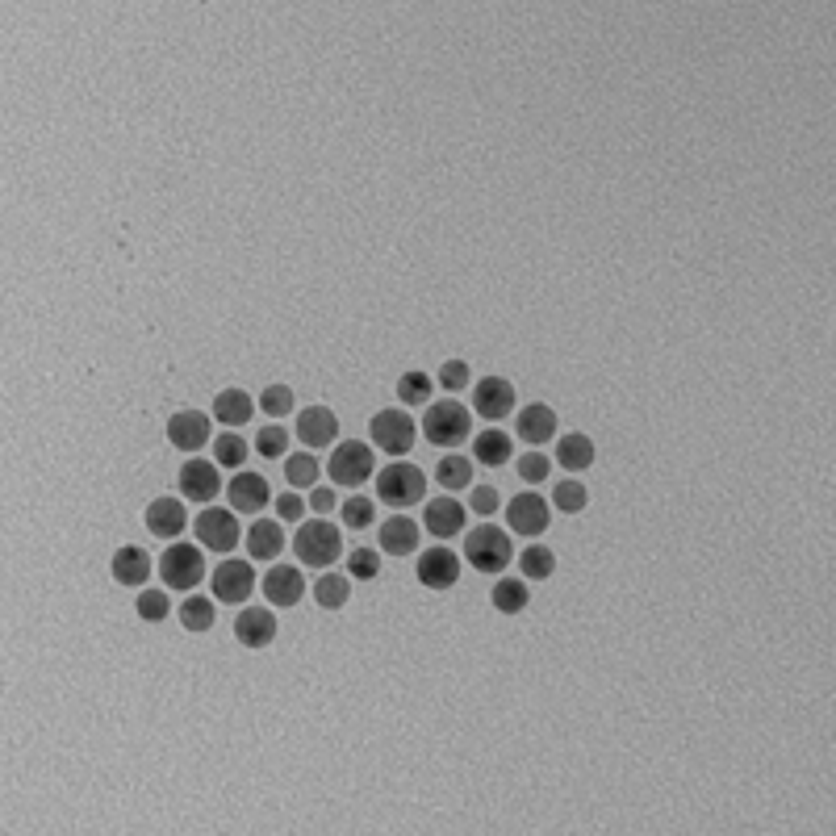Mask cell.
Instances as JSON below:
<instances>
[{"label":"cell","instance_id":"cell-9","mask_svg":"<svg viewBox=\"0 0 836 836\" xmlns=\"http://www.w3.org/2000/svg\"><path fill=\"white\" fill-rule=\"evenodd\" d=\"M552 523V502H544L540 494H519L506 502V527L515 531V536H544Z\"/></svg>","mask_w":836,"mask_h":836},{"label":"cell","instance_id":"cell-28","mask_svg":"<svg viewBox=\"0 0 836 836\" xmlns=\"http://www.w3.org/2000/svg\"><path fill=\"white\" fill-rule=\"evenodd\" d=\"M218 619V602L214 598H201V594H189L180 602V627L184 632H209Z\"/></svg>","mask_w":836,"mask_h":836},{"label":"cell","instance_id":"cell-16","mask_svg":"<svg viewBox=\"0 0 836 836\" xmlns=\"http://www.w3.org/2000/svg\"><path fill=\"white\" fill-rule=\"evenodd\" d=\"M168 444L180 452H201L209 444V418L201 410H180L168 418Z\"/></svg>","mask_w":836,"mask_h":836},{"label":"cell","instance_id":"cell-14","mask_svg":"<svg viewBox=\"0 0 836 836\" xmlns=\"http://www.w3.org/2000/svg\"><path fill=\"white\" fill-rule=\"evenodd\" d=\"M226 498L235 515H260V510L272 502V490L260 473H235V481L226 485Z\"/></svg>","mask_w":836,"mask_h":836},{"label":"cell","instance_id":"cell-23","mask_svg":"<svg viewBox=\"0 0 836 836\" xmlns=\"http://www.w3.org/2000/svg\"><path fill=\"white\" fill-rule=\"evenodd\" d=\"M243 540H247L251 561H276L281 548H285V531H281V523H276V519H255Z\"/></svg>","mask_w":836,"mask_h":836},{"label":"cell","instance_id":"cell-38","mask_svg":"<svg viewBox=\"0 0 836 836\" xmlns=\"http://www.w3.org/2000/svg\"><path fill=\"white\" fill-rule=\"evenodd\" d=\"M289 439H293V435H289L285 427L272 423V427H264L260 435H255V452H260L264 460H281V456H289Z\"/></svg>","mask_w":836,"mask_h":836},{"label":"cell","instance_id":"cell-10","mask_svg":"<svg viewBox=\"0 0 836 836\" xmlns=\"http://www.w3.org/2000/svg\"><path fill=\"white\" fill-rule=\"evenodd\" d=\"M209 590H214V602H247L255 590V569L251 561H222L214 573H209Z\"/></svg>","mask_w":836,"mask_h":836},{"label":"cell","instance_id":"cell-43","mask_svg":"<svg viewBox=\"0 0 836 836\" xmlns=\"http://www.w3.org/2000/svg\"><path fill=\"white\" fill-rule=\"evenodd\" d=\"M439 385H444L448 393H460L464 385H469V364H464V360H448L444 368H439Z\"/></svg>","mask_w":836,"mask_h":836},{"label":"cell","instance_id":"cell-44","mask_svg":"<svg viewBox=\"0 0 836 836\" xmlns=\"http://www.w3.org/2000/svg\"><path fill=\"white\" fill-rule=\"evenodd\" d=\"M469 506L477 510V515H494V510H498V490H494V485H473Z\"/></svg>","mask_w":836,"mask_h":836},{"label":"cell","instance_id":"cell-36","mask_svg":"<svg viewBox=\"0 0 836 836\" xmlns=\"http://www.w3.org/2000/svg\"><path fill=\"white\" fill-rule=\"evenodd\" d=\"M398 402L402 406H427L431 402V377L427 373H406L402 381H398Z\"/></svg>","mask_w":836,"mask_h":836},{"label":"cell","instance_id":"cell-41","mask_svg":"<svg viewBox=\"0 0 836 836\" xmlns=\"http://www.w3.org/2000/svg\"><path fill=\"white\" fill-rule=\"evenodd\" d=\"M255 406H260L268 418H285V414L293 410V389H289V385H268Z\"/></svg>","mask_w":836,"mask_h":836},{"label":"cell","instance_id":"cell-21","mask_svg":"<svg viewBox=\"0 0 836 836\" xmlns=\"http://www.w3.org/2000/svg\"><path fill=\"white\" fill-rule=\"evenodd\" d=\"M184 527H189L184 502H176V498H155V502L147 506V531H151V536H159V540H176Z\"/></svg>","mask_w":836,"mask_h":836},{"label":"cell","instance_id":"cell-15","mask_svg":"<svg viewBox=\"0 0 836 836\" xmlns=\"http://www.w3.org/2000/svg\"><path fill=\"white\" fill-rule=\"evenodd\" d=\"M335 435H339V418H335V410H327V406H306V410L297 414V439H301V444H306L310 452H314V448H331Z\"/></svg>","mask_w":836,"mask_h":836},{"label":"cell","instance_id":"cell-27","mask_svg":"<svg viewBox=\"0 0 836 836\" xmlns=\"http://www.w3.org/2000/svg\"><path fill=\"white\" fill-rule=\"evenodd\" d=\"M490 602H494L502 615H519V611H527V602H531L527 577H502V582L490 590Z\"/></svg>","mask_w":836,"mask_h":836},{"label":"cell","instance_id":"cell-7","mask_svg":"<svg viewBox=\"0 0 836 836\" xmlns=\"http://www.w3.org/2000/svg\"><path fill=\"white\" fill-rule=\"evenodd\" d=\"M373 469H377L373 448L360 444V439H343V444H335L331 464H327L331 481L343 485V490H356V485H364L368 477H373Z\"/></svg>","mask_w":836,"mask_h":836},{"label":"cell","instance_id":"cell-39","mask_svg":"<svg viewBox=\"0 0 836 836\" xmlns=\"http://www.w3.org/2000/svg\"><path fill=\"white\" fill-rule=\"evenodd\" d=\"M339 519H343V527L364 531V527H373L377 510H373V502H368V498H347V502H339Z\"/></svg>","mask_w":836,"mask_h":836},{"label":"cell","instance_id":"cell-40","mask_svg":"<svg viewBox=\"0 0 836 836\" xmlns=\"http://www.w3.org/2000/svg\"><path fill=\"white\" fill-rule=\"evenodd\" d=\"M134 607H138V619L143 623H164L168 619V590H143Z\"/></svg>","mask_w":836,"mask_h":836},{"label":"cell","instance_id":"cell-22","mask_svg":"<svg viewBox=\"0 0 836 836\" xmlns=\"http://www.w3.org/2000/svg\"><path fill=\"white\" fill-rule=\"evenodd\" d=\"M423 527L431 531L435 540H452V536H460V527H464V506H460L456 498H435V502H427V510H423Z\"/></svg>","mask_w":836,"mask_h":836},{"label":"cell","instance_id":"cell-35","mask_svg":"<svg viewBox=\"0 0 836 836\" xmlns=\"http://www.w3.org/2000/svg\"><path fill=\"white\" fill-rule=\"evenodd\" d=\"M586 502H590L586 485H582V481H573V477H569V481H561V485L552 490V506H556V510H565V515H582Z\"/></svg>","mask_w":836,"mask_h":836},{"label":"cell","instance_id":"cell-30","mask_svg":"<svg viewBox=\"0 0 836 836\" xmlns=\"http://www.w3.org/2000/svg\"><path fill=\"white\" fill-rule=\"evenodd\" d=\"M435 481L444 485V490H469V481H473V464H469V456H456V452H448L444 460L435 464Z\"/></svg>","mask_w":836,"mask_h":836},{"label":"cell","instance_id":"cell-13","mask_svg":"<svg viewBox=\"0 0 836 836\" xmlns=\"http://www.w3.org/2000/svg\"><path fill=\"white\" fill-rule=\"evenodd\" d=\"M473 410L481 418H490V423H498V418H506L510 410H515V385L502 381V377H481L473 385Z\"/></svg>","mask_w":836,"mask_h":836},{"label":"cell","instance_id":"cell-29","mask_svg":"<svg viewBox=\"0 0 836 836\" xmlns=\"http://www.w3.org/2000/svg\"><path fill=\"white\" fill-rule=\"evenodd\" d=\"M314 598L322 611H343L347 598H352V582H347L343 573H322L318 586H314Z\"/></svg>","mask_w":836,"mask_h":836},{"label":"cell","instance_id":"cell-11","mask_svg":"<svg viewBox=\"0 0 836 836\" xmlns=\"http://www.w3.org/2000/svg\"><path fill=\"white\" fill-rule=\"evenodd\" d=\"M180 498H189V502H214L218 490H222V473H218V464L214 460H184L180 464Z\"/></svg>","mask_w":836,"mask_h":836},{"label":"cell","instance_id":"cell-37","mask_svg":"<svg viewBox=\"0 0 836 836\" xmlns=\"http://www.w3.org/2000/svg\"><path fill=\"white\" fill-rule=\"evenodd\" d=\"M347 573H352L356 582H377V577H381V556L373 548H352V552H347Z\"/></svg>","mask_w":836,"mask_h":836},{"label":"cell","instance_id":"cell-6","mask_svg":"<svg viewBox=\"0 0 836 836\" xmlns=\"http://www.w3.org/2000/svg\"><path fill=\"white\" fill-rule=\"evenodd\" d=\"M414 418L402 410V406H389V410H377L373 423H368V435H373V448H381L385 456H406L414 448Z\"/></svg>","mask_w":836,"mask_h":836},{"label":"cell","instance_id":"cell-25","mask_svg":"<svg viewBox=\"0 0 836 836\" xmlns=\"http://www.w3.org/2000/svg\"><path fill=\"white\" fill-rule=\"evenodd\" d=\"M381 552L389 556H410L418 552V523L406 515H393L381 523Z\"/></svg>","mask_w":836,"mask_h":836},{"label":"cell","instance_id":"cell-17","mask_svg":"<svg viewBox=\"0 0 836 836\" xmlns=\"http://www.w3.org/2000/svg\"><path fill=\"white\" fill-rule=\"evenodd\" d=\"M235 640L243 648H268L276 640V615L268 607H243L235 619Z\"/></svg>","mask_w":836,"mask_h":836},{"label":"cell","instance_id":"cell-26","mask_svg":"<svg viewBox=\"0 0 836 836\" xmlns=\"http://www.w3.org/2000/svg\"><path fill=\"white\" fill-rule=\"evenodd\" d=\"M556 464H561V469H569V473L590 469V464H594V444H590V435H582V431L561 435V444H556Z\"/></svg>","mask_w":836,"mask_h":836},{"label":"cell","instance_id":"cell-18","mask_svg":"<svg viewBox=\"0 0 836 836\" xmlns=\"http://www.w3.org/2000/svg\"><path fill=\"white\" fill-rule=\"evenodd\" d=\"M301 594H306V577L293 565H272L264 577V598L272 607H297Z\"/></svg>","mask_w":836,"mask_h":836},{"label":"cell","instance_id":"cell-4","mask_svg":"<svg viewBox=\"0 0 836 836\" xmlns=\"http://www.w3.org/2000/svg\"><path fill=\"white\" fill-rule=\"evenodd\" d=\"M423 431L435 448H456L473 435V418L460 402H431L423 414Z\"/></svg>","mask_w":836,"mask_h":836},{"label":"cell","instance_id":"cell-46","mask_svg":"<svg viewBox=\"0 0 836 836\" xmlns=\"http://www.w3.org/2000/svg\"><path fill=\"white\" fill-rule=\"evenodd\" d=\"M335 502H339V498H335V490H322V485H314V494H310V502H306V506L314 510V515H331Z\"/></svg>","mask_w":836,"mask_h":836},{"label":"cell","instance_id":"cell-42","mask_svg":"<svg viewBox=\"0 0 836 836\" xmlns=\"http://www.w3.org/2000/svg\"><path fill=\"white\" fill-rule=\"evenodd\" d=\"M548 473H552L548 456H540V452H527V456H519V477H523L527 485H540V481H548Z\"/></svg>","mask_w":836,"mask_h":836},{"label":"cell","instance_id":"cell-31","mask_svg":"<svg viewBox=\"0 0 836 836\" xmlns=\"http://www.w3.org/2000/svg\"><path fill=\"white\" fill-rule=\"evenodd\" d=\"M519 569H523L527 582H548L552 569H556V552L544 548V544H531V548L519 552Z\"/></svg>","mask_w":836,"mask_h":836},{"label":"cell","instance_id":"cell-33","mask_svg":"<svg viewBox=\"0 0 836 836\" xmlns=\"http://www.w3.org/2000/svg\"><path fill=\"white\" fill-rule=\"evenodd\" d=\"M285 477H289L293 490H314L318 477H322V464L314 460V452H297V456L285 460Z\"/></svg>","mask_w":836,"mask_h":836},{"label":"cell","instance_id":"cell-34","mask_svg":"<svg viewBox=\"0 0 836 836\" xmlns=\"http://www.w3.org/2000/svg\"><path fill=\"white\" fill-rule=\"evenodd\" d=\"M214 464L218 469H243L247 464V439L235 435V431H226L214 439Z\"/></svg>","mask_w":836,"mask_h":836},{"label":"cell","instance_id":"cell-45","mask_svg":"<svg viewBox=\"0 0 836 836\" xmlns=\"http://www.w3.org/2000/svg\"><path fill=\"white\" fill-rule=\"evenodd\" d=\"M301 510H306V502H301L297 494L276 498V515H281V523H301Z\"/></svg>","mask_w":836,"mask_h":836},{"label":"cell","instance_id":"cell-3","mask_svg":"<svg viewBox=\"0 0 836 836\" xmlns=\"http://www.w3.org/2000/svg\"><path fill=\"white\" fill-rule=\"evenodd\" d=\"M464 556L477 573H502L510 561H515V548H510V536H502V527L481 523L464 536Z\"/></svg>","mask_w":836,"mask_h":836},{"label":"cell","instance_id":"cell-8","mask_svg":"<svg viewBox=\"0 0 836 836\" xmlns=\"http://www.w3.org/2000/svg\"><path fill=\"white\" fill-rule=\"evenodd\" d=\"M193 531H197L201 548H209V552H235V544L243 540L239 536V515L235 510H222V506H205L197 515V523H193Z\"/></svg>","mask_w":836,"mask_h":836},{"label":"cell","instance_id":"cell-12","mask_svg":"<svg viewBox=\"0 0 836 836\" xmlns=\"http://www.w3.org/2000/svg\"><path fill=\"white\" fill-rule=\"evenodd\" d=\"M418 582H423L427 590H452L460 582V556L444 544L427 548L423 556H418Z\"/></svg>","mask_w":836,"mask_h":836},{"label":"cell","instance_id":"cell-1","mask_svg":"<svg viewBox=\"0 0 836 836\" xmlns=\"http://www.w3.org/2000/svg\"><path fill=\"white\" fill-rule=\"evenodd\" d=\"M423 498H427V477H423V469H414L402 456L377 473V502H385L393 510H410Z\"/></svg>","mask_w":836,"mask_h":836},{"label":"cell","instance_id":"cell-20","mask_svg":"<svg viewBox=\"0 0 836 836\" xmlns=\"http://www.w3.org/2000/svg\"><path fill=\"white\" fill-rule=\"evenodd\" d=\"M515 435L523 439V444H531V448L548 444V439L556 435V410H552V406H544V402H531L527 410H519Z\"/></svg>","mask_w":836,"mask_h":836},{"label":"cell","instance_id":"cell-2","mask_svg":"<svg viewBox=\"0 0 836 836\" xmlns=\"http://www.w3.org/2000/svg\"><path fill=\"white\" fill-rule=\"evenodd\" d=\"M293 548L301 556V565H310V569H327L339 561V552H343V536L335 531V523L327 519H310V523H301L297 527V536H293Z\"/></svg>","mask_w":836,"mask_h":836},{"label":"cell","instance_id":"cell-19","mask_svg":"<svg viewBox=\"0 0 836 836\" xmlns=\"http://www.w3.org/2000/svg\"><path fill=\"white\" fill-rule=\"evenodd\" d=\"M109 569H113V582L118 586H147V577H151V556H147V548H138V544H122L118 552H113V561H109Z\"/></svg>","mask_w":836,"mask_h":836},{"label":"cell","instance_id":"cell-24","mask_svg":"<svg viewBox=\"0 0 836 836\" xmlns=\"http://www.w3.org/2000/svg\"><path fill=\"white\" fill-rule=\"evenodd\" d=\"M251 414H255V402H251V393H243V389H222L214 398V418L226 431H239L243 423H251Z\"/></svg>","mask_w":836,"mask_h":836},{"label":"cell","instance_id":"cell-32","mask_svg":"<svg viewBox=\"0 0 836 836\" xmlns=\"http://www.w3.org/2000/svg\"><path fill=\"white\" fill-rule=\"evenodd\" d=\"M473 460L477 464H506L510 460V435H502V431L473 435Z\"/></svg>","mask_w":836,"mask_h":836},{"label":"cell","instance_id":"cell-5","mask_svg":"<svg viewBox=\"0 0 836 836\" xmlns=\"http://www.w3.org/2000/svg\"><path fill=\"white\" fill-rule=\"evenodd\" d=\"M159 577H164L168 590H193L201 586L205 577V556L197 544H180V540H168L164 556H159Z\"/></svg>","mask_w":836,"mask_h":836}]
</instances>
